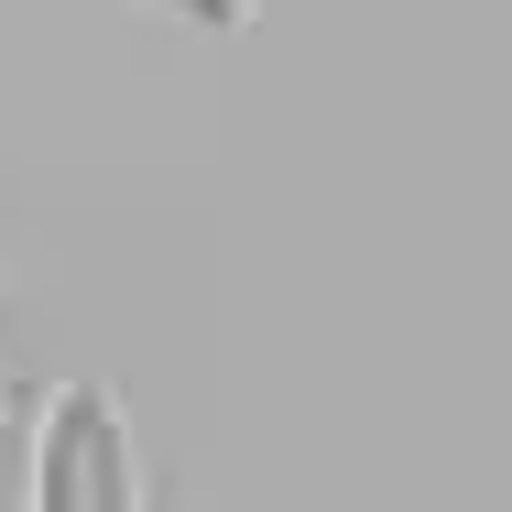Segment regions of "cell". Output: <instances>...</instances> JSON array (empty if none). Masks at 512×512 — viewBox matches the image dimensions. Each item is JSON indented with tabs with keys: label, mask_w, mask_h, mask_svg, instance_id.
<instances>
[{
	"label": "cell",
	"mask_w": 512,
	"mask_h": 512,
	"mask_svg": "<svg viewBox=\"0 0 512 512\" xmlns=\"http://www.w3.org/2000/svg\"><path fill=\"white\" fill-rule=\"evenodd\" d=\"M33 512H153L142 447L109 382H55L33 414Z\"/></svg>",
	"instance_id": "6da1fadb"
}]
</instances>
